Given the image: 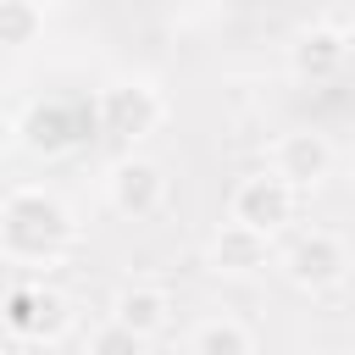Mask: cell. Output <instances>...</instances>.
<instances>
[{
    "instance_id": "obj_2",
    "label": "cell",
    "mask_w": 355,
    "mask_h": 355,
    "mask_svg": "<svg viewBox=\"0 0 355 355\" xmlns=\"http://www.w3.org/2000/svg\"><path fill=\"white\" fill-rule=\"evenodd\" d=\"M189 344H194L200 355H222V349H233V355H244V349H250L255 338H250V333H244L239 322H205V327H200V333H194Z\"/></svg>"
},
{
    "instance_id": "obj_1",
    "label": "cell",
    "mask_w": 355,
    "mask_h": 355,
    "mask_svg": "<svg viewBox=\"0 0 355 355\" xmlns=\"http://www.w3.org/2000/svg\"><path fill=\"white\" fill-rule=\"evenodd\" d=\"M116 322H122L128 333L150 338V333L166 322V311H161V300H155V294H122V305H116Z\"/></svg>"
}]
</instances>
